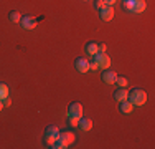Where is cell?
Here are the masks:
<instances>
[{
	"label": "cell",
	"instance_id": "1",
	"mask_svg": "<svg viewBox=\"0 0 155 149\" xmlns=\"http://www.w3.org/2000/svg\"><path fill=\"white\" fill-rule=\"evenodd\" d=\"M129 101H130L134 106H143L147 103V93L143 91L142 88H132L129 91Z\"/></svg>",
	"mask_w": 155,
	"mask_h": 149
},
{
	"label": "cell",
	"instance_id": "2",
	"mask_svg": "<svg viewBox=\"0 0 155 149\" xmlns=\"http://www.w3.org/2000/svg\"><path fill=\"white\" fill-rule=\"evenodd\" d=\"M74 139H76V137H74V134H73L71 131H64V133L60 131L56 143L53 144V149H66L69 144L74 143Z\"/></svg>",
	"mask_w": 155,
	"mask_h": 149
},
{
	"label": "cell",
	"instance_id": "3",
	"mask_svg": "<svg viewBox=\"0 0 155 149\" xmlns=\"http://www.w3.org/2000/svg\"><path fill=\"white\" fill-rule=\"evenodd\" d=\"M93 61H96L99 70H107L110 66V58L107 53H96L93 57Z\"/></svg>",
	"mask_w": 155,
	"mask_h": 149
},
{
	"label": "cell",
	"instance_id": "4",
	"mask_svg": "<svg viewBox=\"0 0 155 149\" xmlns=\"http://www.w3.org/2000/svg\"><path fill=\"white\" fill-rule=\"evenodd\" d=\"M74 68H76V71H79V73H87L89 71V60L84 58V57L76 58L74 60Z\"/></svg>",
	"mask_w": 155,
	"mask_h": 149
},
{
	"label": "cell",
	"instance_id": "5",
	"mask_svg": "<svg viewBox=\"0 0 155 149\" xmlns=\"http://www.w3.org/2000/svg\"><path fill=\"white\" fill-rule=\"evenodd\" d=\"M36 18L35 17H31V15H23L21 17V20H20V25H21V28L23 30H33L36 27Z\"/></svg>",
	"mask_w": 155,
	"mask_h": 149
},
{
	"label": "cell",
	"instance_id": "6",
	"mask_svg": "<svg viewBox=\"0 0 155 149\" xmlns=\"http://www.w3.org/2000/svg\"><path fill=\"white\" fill-rule=\"evenodd\" d=\"M99 17H101L102 22H110L114 18V7L104 5L101 10H99Z\"/></svg>",
	"mask_w": 155,
	"mask_h": 149
},
{
	"label": "cell",
	"instance_id": "7",
	"mask_svg": "<svg viewBox=\"0 0 155 149\" xmlns=\"http://www.w3.org/2000/svg\"><path fill=\"white\" fill-rule=\"evenodd\" d=\"M68 116L83 118V104L81 103H71L68 106Z\"/></svg>",
	"mask_w": 155,
	"mask_h": 149
},
{
	"label": "cell",
	"instance_id": "8",
	"mask_svg": "<svg viewBox=\"0 0 155 149\" xmlns=\"http://www.w3.org/2000/svg\"><path fill=\"white\" fill-rule=\"evenodd\" d=\"M116 78H117V74L116 71H112V70H102V76H101V80L104 81L106 85H114L116 83Z\"/></svg>",
	"mask_w": 155,
	"mask_h": 149
},
{
	"label": "cell",
	"instance_id": "9",
	"mask_svg": "<svg viewBox=\"0 0 155 149\" xmlns=\"http://www.w3.org/2000/svg\"><path fill=\"white\" fill-rule=\"evenodd\" d=\"M145 9H147L145 0H134L129 12H132V13H142V12H145Z\"/></svg>",
	"mask_w": 155,
	"mask_h": 149
},
{
	"label": "cell",
	"instance_id": "10",
	"mask_svg": "<svg viewBox=\"0 0 155 149\" xmlns=\"http://www.w3.org/2000/svg\"><path fill=\"white\" fill-rule=\"evenodd\" d=\"M78 128H79L83 133L91 131V129H93V119H89V118H79V123H78Z\"/></svg>",
	"mask_w": 155,
	"mask_h": 149
},
{
	"label": "cell",
	"instance_id": "11",
	"mask_svg": "<svg viewBox=\"0 0 155 149\" xmlns=\"http://www.w3.org/2000/svg\"><path fill=\"white\" fill-rule=\"evenodd\" d=\"M127 98H129V91L125 88H117L116 91H114V99H116L117 103L125 101Z\"/></svg>",
	"mask_w": 155,
	"mask_h": 149
},
{
	"label": "cell",
	"instance_id": "12",
	"mask_svg": "<svg viewBox=\"0 0 155 149\" xmlns=\"http://www.w3.org/2000/svg\"><path fill=\"white\" fill-rule=\"evenodd\" d=\"M132 109H134V104H132L129 99H125V101H120L119 103V111L122 114H130Z\"/></svg>",
	"mask_w": 155,
	"mask_h": 149
},
{
	"label": "cell",
	"instance_id": "13",
	"mask_svg": "<svg viewBox=\"0 0 155 149\" xmlns=\"http://www.w3.org/2000/svg\"><path fill=\"white\" fill-rule=\"evenodd\" d=\"M84 51H86L87 57H94L96 53H99V50H97V43H94V42L86 43V47H84Z\"/></svg>",
	"mask_w": 155,
	"mask_h": 149
},
{
	"label": "cell",
	"instance_id": "14",
	"mask_svg": "<svg viewBox=\"0 0 155 149\" xmlns=\"http://www.w3.org/2000/svg\"><path fill=\"white\" fill-rule=\"evenodd\" d=\"M8 20L12 22V23H20V20H21L20 12H17V10H12V12L8 13Z\"/></svg>",
	"mask_w": 155,
	"mask_h": 149
},
{
	"label": "cell",
	"instance_id": "15",
	"mask_svg": "<svg viewBox=\"0 0 155 149\" xmlns=\"http://www.w3.org/2000/svg\"><path fill=\"white\" fill-rule=\"evenodd\" d=\"M7 96H10V89L7 86L5 83H0V99L7 98Z\"/></svg>",
	"mask_w": 155,
	"mask_h": 149
},
{
	"label": "cell",
	"instance_id": "16",
	"mask_svg": "<svg viewBox=\"0 0 155 149\" xmlns=\"http://www.w3.org/2000/svg\"><path fill=\"white\" fill-rule=\"evenodd\" d=\"M58 136H48V134H45V137H43V141H45V144L48 147H53V144L56 143Z\"/></svg>",
	"mask_w": 155,
	"mask_h": 149
},
{
	"label": "cell",
	"instance_id": "17",
	"mask_svg": "<svg viewBox=\"0 0 155 149\" xmlns=\"http://www.w3.org/2000/svg\"><path fill=\"white\" fill-rule=\"evenodd\" d=\"M45 134H48V136H58V134H60V129H58V126H54V124L53 126H48Z\"/></svg>",
	"mask_w": 155,
	"mask_h": 149
},
{
	"label": "cell",
	"instance_id": "18",
	"mask_svg": "<svg viewBox=\"0 0 155 149\" xmlns=\"http://www.w3.org/2000/svg\"><path fill=\"white\" fill-rule=\"evenodd\" d=\"M116 83L119 85V88H127L129 80H127L125 76H117V78H116Z\"/></svg>",
	"mask_w": 155,
	"mask_h": 149
},
{
	"label": "cell",
	"instance_id": "19",
	"mask_svg": "<svg viewBox=\"0 0 155 149\" xmlns=\"http://www.w3.org/2000/svg\"><path fill=\"white\" fill-rule=\"evenodd\" d=\"M68 123H69V126L71 128H78V123H79V118H74V116H68Z\"/></svg>",
	"mask_w": 155,
	"mask_h": 149
},
{
	"label": "cell",
	"instance_id": "20",
	"mask_svg": "<svg viewBox=\"0 0 155 149\" xmlns=\"http://www.w3.org/2000/svg\"><path fill=\"white\" fill-rule=\"evenodd\" d=\"M104 5H106V3H104V0H94V9L97 10V12H99V10H101Z\"/></svg>",
	"mask_w": 155,
	"mask_h": 149
},
{
	"label": "cell",
	"instance_id": "21",
	"mask_svg": "<svg viewBox=\"0 0 155 149\" xmlns=\"http://www.w3.org/2000/svg\"><path fill=\"white\" fill-rule=\"evenodd\" d=\"M97 50H99V53H106V50H107L106 43H97Z\"/></svg>",
	"mask_w": 155,
	"mask_h": 149
},
{
	"label": "cell",
	"instance_id": "22",
	"mask_svg": "<svg viewBox=\"0 0 155 149\" xmlns=\"http://www.w3.org/2000/svg\"><path fill=\"white\" fill-rule=\"evenodd\" d=\"M2 103H3V106H10V104H12V99H10V96H7V98H3L2 99Z\"/></svg>",
	"mask_w": 155,
	"mask_h": 149
},
{
	"label": "cell",
	"instance_id": "23",
	"mask_svg": "<svg viewBox=\"0 0 155 149\" xmlns=\"http://www.w3.org/2000/svg\"><path fill=\"white\" fill-rule=\"evenodd\" d=\"M117 2H119V0H104V3H106V5H109V7H114Z\"/></svg>",
	"mask_w": 155,
	"mask_h": 149
},
{
	"label": "cell",
	"instance_id": "24",
	"mask_svg": "<svg viewBox=\"0 0 155 149\" xmlns=\"http://www.w3.org/2000/svg\"><path fill=\"white\" fill-rule=\"evenodd\" d=\"M89 70H93V71L99 70V68H97V65H96V61H89Z\"/></svg>",
	"mask_w": 155,
	"mask_h": 149
},
{
	"label": "cell",
	"instance_id": "25",
	"mask_svg": "<svg viewBox=\"0 0 155 149\" xmlns=\"http://www.w3.org/2000/svg\"><path fill=\"white\" fill-rule=\"evenodd\" d=\"M3 108H5V106H3V103H2V99H0V111H2V109H3Z\"/></svg>",
	"mask_w": 155,
	"mask_h": 149
},
{
	"label": "cell",
	"instance_id": "26",
	"mask_svg": "<svg viewBox=\"0 0 155 149\" xmlns=\"http://www.w3.org/2000/svg\"><path fill=\"white\" fill-rule=\"evenodd\" d=\"M84 2H87V0H84Z\"/></svg>",
	"mask_w": 155,
	"mask_h": 149
}]
</instances>
